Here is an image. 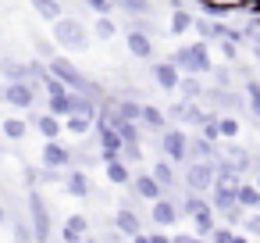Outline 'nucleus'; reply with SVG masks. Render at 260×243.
Instances as JSON below:
<instances>
[{"label":"nucleus","instance_id":"1","mask_svg":"<svg viewBox=\"0 0 260 243\" xmlns=\"http://www.w3.org/2000/svg\"><path fill=\"white\" fill-rule=\"evenodd\" d=\"M54 25V33H50V40L57 43V50H64V54H86L89 50V43H93V33H89V25L79 18V15H61L57 22H50Z\"/></svg>","mask_w":260,"mask_h":243},{"label":"nucleus","instance_id":"2","mask_svg":"<svg viewBox=\"0 0 260 243\" xmlns=\"http://www.w3.org/2000/svg\"><path fill=\"white\" fill-rule=\"evenodd\" d=\"M47 72H50V75H57V79L68 86V90H75V93H86V97H93V100H100V97L107 93V90H104L96 79H89V75H86V72H82L75 61H68L64 54H54V58L47 61Z\"/></svg>","mask_w":260,"mask_h":243},{"label":"nucleus","instance_id":"3","mask_svg":"<svg viewBox=\"0 0 260 243\" xmlns=\"http://www.w3.org/2000/svg\"><path fill=\"white\" fill-rule=\"evenodd\" d=\"M168 61H171L182 75H207L210 65H214V58H210V43H207V40L189 43V47H178Z\"/></svg>","mask_w":260,"mask_h":243},{"label":"nucleus","instance_id":"4","mask_svg":"<svg viewBox=\"0 0 260 243\" xmlns=\"http://www.w3.org/2000/svg\"><path fill=\"white\" fill-rule=\"evenodd\" d=\"M36 97H40V83L36 79H22V83H4L0 79V104H8V107H36Z\"/></svg>","mask_w":260,"mask_h":243},{"label":"nucleus","instance_id":"5","mask_svg":"<svg viewBox=\"0 0 260 243\" xmlns=\"http://www.w3.org/2000/svg\"><path fill=\"white\" fill-rule=\"evenodd\" d=\"M29 207V225H32V236H36V243H50V236H54V225H50V211H47V200L40 197V186L36 190H29V200H25Z\"/></svg>","mask_w":260,"mask_h":243},{"label":"nucleus","instance_id":"6","mask_svg":"<svg viewBox=\"0 0 260 243\" xmlns=\"http://www.w3.org/2000/svg\"><path fill=\"white\" fill-rule=\"evenodd\" d=\"M182 182L192 193H210L214 190V161H185Z\"/></svg>","mask_w":260,"mask_h":243},{"label":"nucleus","instance_id":"7","mask_svg":"<svg viewBox=\"0 0 260 243\" xmlns=\"http://www.w3.org/2000/svg\"><path fill=\"white\" fill-rule=\"evenodd\" d=\"M160 154L171 161V165H185L189 161V150H185V143H189V136L182 132V129H175V125H168L160 136Z\"/></svg>","mask_w":260,"mask_h":243},{"label":"nucleus","instance_id":"8","mask_svg":"<svg viewBox=\"0 0 260 243\" xmlns=\"http://www.w3.org/2000/svg\"><path fill=\"white\" fill-rule=\"evenodd\" d=\"M178 218H182V211H178V200H175V197H157V200L150 204V222H153V225L171 229V225H178Z\"/></svg>","mask_w":260,"mask_h":243},{"label":"nucleus","instance_id":"9","mask_svg":"<svg viewBox=\"0 0 260 243\" xmlns=\"http://www.w3.org/2000/svg\"><path fill=\"white\" fill-rule=\"evenodd\" d=\"M150 175L160 182V190H164V197H175L178 200V182H182V175H178V165H171L168 157H160V161H153V168H150Z\"/></svg>","mask_w":260,"mask_h":243},{"label":"nucleus","instance_id":"10","mask_svg":"<svg viewBox=\"0 0 260 243\" xmlns=\"http://www.w3.org/2000/svg\"><path fill=\"white\" fill-rule=\"evenodd\" d=\"M64 193L68 197H79V200H86L89 193H93V182H89V172L86 168H79V165H72L68 172H64Z\"/></svg>","mask_w":260,"mask_h":243},{"label":"nucleus","instance_id":"11","mask_svg":"<svg viewBox=\"0 0 260 243\" xmlns=\"http://www.w3.org/2000/svg\"><path fill=\"white\" fill-rule=\"evenodd\" d=\"M43 165L47 168H72V147H64L61 136L57 140H47L43 143Z\"/></svg>","mask_w":260,"mask_h":243},{"label":"nucleus","instance_id":"12","mask_svg":"<svg viewBox=\"0 0 260 243\" xmlns=\"http://www.w3.org/2000/svg\"><path fill=\"white\" fill-rule=\"evenodd\" d=\"M150 75H153V83H157L164 93H175V86H178V75H182V72L164 58V61H153V65H150Z\"/></svg>","mask_w":260,"mask_h":243},{"label":"nucleus","instance_id":"13","mask_svg":"<svg viewBox=\"0 0 260 243\" xmlns=\"http://www.w3.org/2000/svg\"><path fill=\"white\" fill-rule=\"evenodd\" d=\"M139 129L150 132V136H160V132L168 129L164 107H157V104H143V111H139Z\"/></svg>","mask_w":260,"mask_h":243},{"label":"nucleus","instance_id":"14","mask_svg":"<svg viewBox=\"0 0 260 243\" xmlns=\"http://www.w3.org/2000/svg\"><path fill=\"white\" fill-rule=\"evenodd\" d=\"M25 122H29V129H36L43 140H57V136L64 132V122H61L57 115H50V111H47V115H29Z\"/></svg>","mask_w":260,"mask_h":243},{"label":"nucleus","instance_id":"15","mask_svg":"<svg viewBox=\"0 0 260 243\" xmlns=\"http://www.w3.org/2000/svg\"><path fill=\"white\" fill-rule=\"evenodd\" d=\"M125 43H128V54H132V58H139V61H150V58H153V36H150V33L128 29V33H125Z\"/></svg>","mask_w":260,"mask_h":243},{"label":"nucleus","instance_id":"16","mask_svg":"<svg viewBox=\"0 0 260 243\" xmlns=\"http://www.w3.org/2000/svg\"><path fill=\"white\" fill-rule=\"evenodd\" d=\"M214 182H217V186H239V182H242V175H239L235 161H228L221 150L214 154Z\"/></svg>","mask_w":260,"mask_h":243},{"label":"nucleus","instance_id":"17","mask_svg":"<svg viewBox=\"0 0 260 243\" xmlns=\"http://www.w3.org/2000/svg\"><path fill=\"white\" fill-rule=\"evenodd\" d=\"M128 186H132V190H136V193H139V197H143L146 204H153L157 197H164L160 182H157V179H153L150 172H132V182H128Z\"/></svg>","mask_w":260,"mask_h":243},{"label":"nucleus","instance_id":"18","mask_svg":"<svg viewBox=\"0 0 260 243\" xmlns=\"http://www.w3.org/2000/svg\"><path fill=\"white\" fill-rule=\"evenodd\" d=\"M111 222H114V229H118L121 236H136V232H143V214L132 211V207H118Z\"/></svg>","mask_w":260,"mask_h":243},{"label":"nucleus","instance_id":"19","mask_svg":"<svg viewBox=\"0 0 260 243\" xmlns=\"http://www.w3.org/2000/svg\"><path fill=\"white\" fill-rule=\"evenodd\" d=\"M0 79H4V83H22V79H32L29 61H18V58H0ZM36 83H40V79H36Z\"/></svg>","mask_w":260,"mask_h":243},{"label":"nucleus","instance_id":"20","mask_svg":"<svg viewBox=\"0 0 260 243\" xmlns=\"http://www.w3.org/2000/svg\"><path fill=\"white\" fill-rule=\"evenodd\" d=\"M104 168H107V186H128L132 182V165L128 161H121V157H114V161H104Z\"/></svg>","mask_w":260,"mask_h":243},{"label":"nucleus","instance_id":"21","mask_svg":"<svg viewBox=\"0 0 260 243\" xmlns=\"http://www.w3.org/2000/svg\"><path fill=\"white\" fill-rule=\"evenodd\" d=\"M185 150H189V161H214V154H217V143H210V140H203V136L196 132V136H189Z\"/></svg>","mask_w":260,"mask_h":243},{"label":"nucleus","instance_id":"22","mask_svg":"<svg viewBox=\"0 0 260 243\" xmlns=\"http://www.w3.org/2000/svg\"><path fill=\"white\" fill-rule=\"evenodd\" d=\"M175 93H178L182 100H200V97H203V75H178Z\"/></svg>","mask_w":260,"mask_h":243},{"label":"nucleus","instance_id":"23","mask_svg":"<svg viewBox=\"0 0 260 243\" xmlns=\"http://www.w3.org/2000/svg\"><path fill=\"white\" fill-rule=\"evenodd\" d=\"M207 197H210V207H214L217 214L239 204V200H235V186H217V182H214V190H210Z\"/></svg>","mask_w":260,"mask_h":243},{"label":"nucleus","instance_id":"24","mask_svg":"<svg viewBox=\"0 0 260 243\" xmlns=\"http://www.w3.org/2000/svg\"><path fill=\"white\" fill-rule=\"evenodd\" d=\"M192 11L189 8H171V22H168V33L171 36H182V33H192Z\"/></svg>","mask_w":260,"mask_h":243},{"label":"nucleus","instance_id":"25","mask_svg":"<svg viewBox=\"0 0 260 243\" xmlns=\"http://www.w3.org/2000/svg\"><path fill=\"white\" fill-rule=\"evenodd\" d=\"M235 200H239L246 211H260V190H256L253 182H246V179L235 186Z\"/></svg>","mask_w":260,"mask_h":243},{"label":"nucleus","instance_id":"26","mask_svg":"<svg viewBox=\"0 0 260 243\" xmlns=\"http://www.w3.org/2000/svg\"><path fill=\"white\" fill-rule=\"evenodd\" d=\"M96 40H104V43H111L114 36H118V22L111 18V15H96L93 18V29H89Z\"/></svg>","mask_w":260,"mask_h":243},{"label":"nucleus","instance_id":"27","mask_svg":"<svg viewBox=\"0 0 260 243\" xmlns=\"http://www.w3.org/2000/svg\"><path fill=\"white\" fill-rule=\"evenodd\" d=\"M203 207H210V197H207V193H192V190H185V197L178 200V211L189 214V218H192L196 211H203Z\"/></svg>","mask_w":260,"mask_h":243},{"label":"nucleus","instance_id":"28","mask_svg":"<svg viewBox=\"0 0 260 243\" xmlns=\"http://www.w3.org/2000/svg\"><path fill=\"white\" fill-rule=\"evenodd\" d=\"M196 4L207 18H224V15L235 11V0H196Z\"/></svg>","mask_w":260,"mask_h":243},{"label":"nucleus","instance_id":"29","mask_svg":"<svg viewBox=\"0 0 260 243\" xmlns=\"http://www.w3.org/2000/svg\"><path fill=\"white\" fill-rule=\"evenodd\" d=\"M61 122H64V132H72V136H89L96 118H89V115H68V118H61Z\"/></svg>","mask_w":260,"mask_h":243},{"label":"nucleus","instance_id":"30","mask_svg":"<svg viewBox=\"0 0 260 243\" xmlns=\"http://www.w3.org/2000/svg\"><path fill=\"white\" fill-rule=\"evenodd\" d=\"M32 11L40 18H47V22H57L64 15V4H61V0H32Z\"/></svg>","mask_w":260,"mask_h":243},{"label":"nucleus","instance_id":"31","mask_svg":"<svg viewBox=\"0 0 260 243\" xmlns=\"http://www.w3.org/2000/svg\"><path fill=\"white\" fill-rule=\"evenodd\" d=\"M0 132H4L8 140L18 143V140L29 136V122H25V118H4V122H0Z\"/></svg>","mask_w":260,"mask_h":243},{"label":"nucleus","instance_id":"32","mask_svg":"<svg viewBox=\"0 0 260 243\" xmlns=\"http://www.w3.org/2000/svg\"><path fill=\"white\" fill-rule=\"evenodd\" d=\"M214 225H217L214 207H203V211H196V214H192V229H196V236H210V232H214Z\"/></svg>","mask_w":260,"mask_h":243},{"label":"nucleus","instance_id":"33","mask_svg":"<svg viewBox=\"0 0 260 243\" xmlns=\"http://www.w3.org/2000/svg\"><path fill=\"white\" fill-rule=\"evenodd\" d=\"M192 33L200 36V40H217V18H207V15H200V18H192Z\"/></svg>","mask_w":260,"mask_h":243},{"label":"nucleus","instance_id":"34","mask_svg":"<svg viewBox=\"0 0 260 243\" xmlns=\"http://www.w3.org/2000/svg\"><path fill=\"white\" fill-rule=\"evenodd\" d=\"M11 236H15V243H36L32 225H29V218H22V214L11 218Z\"/></svg>","mask_w":260,"mask_h":243},{"label":"nucleus","instance_id":"35","mask_svg":"<svg viewBox=\"0 0 260 243\" xmlns=\"http://www.w3.org/2000/svg\"><path fill=\"white\" fill-rule=\"evenodd\" d=\"M114 8L121 15H153V0H114Z\"/></svg>","mask_w":260,"mask_h":243},{"label":"nucleus","instance_id":"36","mask_svg":"<svg viewBox=\"0 0 260 243\" xmlns=\"http://www.w3.org/2000/svg\"><path fill=\"white\" fill-rule=\"evenodd\" d=\"M207 79H214V86H235V68L232 65H210Z\"/></svg>","mask_w":260,"mask_h":243},{"label":"nucleus","instance_id":"37","mask_svg":"<svg viewBox=\"0 0 260 243\" xmlns=\"http://www.w3.org/2000/svg\"><path fill=\"white\" fill-rule=\"evenodd\" d=\"M217 129H221V140H235L239 136V129H242V122H239V115H217Z\"/></svg>","mask_w":260,"mask_h":243},{"label":"nucleus","instance_id":"38","mask_svg":"<svg viewBox=\"0 0 260 243\" xmlns=\"http://www.w3.org/2000/svg\"><path fill=\"white\" fill-rule=\"evenodd\" d=\"M246 107H249L253 118H260V79L256 75L246 79Z\"/></svg>","mask_w":260,"mask_h":243},{"label":"nucleus","instance_id":"39","mask_svg":"<svg viewBox=\"0 0 260 243\" xmlns=\"http://www.w3.org/2000/svg\"><path fill=\"white\" fill-rule=\"evenodd\" d=\"M143 140H132V143H121V161H128V165H143Z\"/></svg>","mask_w":260,"mask_h":243},{"label":"nucleus","instance_id":"40","mask_svg":"<svg viewBox=\"0 0 260 243\" xmlns=\"http://www.w3.org/2000/svg\"><path fill=\"white\" fill-rule=\"evenodd\" d=\"M200 136H203V140H210V143H221V129H217V115H214V111H210V115H207V122L200 125Z\"/></svg>","mask_w":260,"mask_h":243},{"label":"nucleus","instance_id":"41","mask_svg":"<svg viewBox=\"0 0 260 243\" xmlns=\"http://www.w3.org/2000/svg\"><path fill=\"white\" fill-rule=\"evenodd\" d=\"M64 172L68 168H47V165H40V182L43 186H61L64 182Z\"/></svg>","mask_w":260,"mask_h":243},{"label":"nucleus","instance_id":"42","mask_svg":"<svg viewBox=\"0 0 260 243\" xmlns=\"http://www.w3.org/2000/svg\"><path fill=\"white\" fill-rule=\"evenodd\" d=\"M239 229L249 236V239H260V214L256 211H249V214H242V222H239Z\"/></svg>","mask_w":260,"mask_h":243},{"label":"nucleus","instance_id":"43","mask_svg":"<svg viewBox=\"0 0 260 243\" xmlns=\"http://www.w3.org/2000/svg\"><path fill=\"white\" fill-rule=\"evenodd\" d=\"M32 50H36L43 61H50V58L57 54V43H54V40H43V36H32Z\"/></svg>","mask_w":260,"mask_h":243},{"label":"nucleus","instance_id":"44","mask_svg":"<svg viewBox=\"0 0 260 243\" xmlns=\"http://www.w3.org/2000/svg\"><path fill=\"white\" fill-rule=\"evenodd\" d=\"M118 136H121V143H132V140H143V129H139V122H121Z\"/></svg>","mask_w":260,"mask_h":243},{"label":"nucleus","instance_id":"45","mask_svg":"<svg viewBox=\"0 0 260 243\" xmlns=\"http://www.w3.org/2000/svg\"><path fill=\"white\" fill-rule=\"evenodd\" d=\"M86 4V11H93V15H114L118 8H114V0H82Z\"/></svg>","mask_w":260,"mask_h":243},{"label":"nucleus","instance_id":"46","mask_svg":"<svg viewBox=\"0 0 260 243\" xmlns=\"http://www.w3.org/2000/svg\"><path fill=\"white\" fill-rule=\"evenodd\" d=\"M64 229L86 236V232H89V218H86V214H68V218H64Z\"/></svg>","mask_w":260,"mask_h":243},{"label":"nucleus","instance_id":"47","mask_svg":"<svg viewBox=\"0 0 260 243\" xmlns=\"http://www.w3.org/2000/svg\"><path fill=\"white\" fill-rule=\"evenodd\" d=\"M242 33H246V43H260V15H249Z\"/></svg>","mask_w":260,"mask_h":243},{"label":"nucleus","instance_id":"48","mask_svg":"<svg viewBox=\"0 0 260 243\" xmlns=\"http://www.w3.org/2000/svg\"><path fill=\"white\" fill-rule=\"evenodd\" d=\"M182 115H185V100H182V97H178L171 107H164V118H168V125H171V122H178V125H182Z\"/></svg>","mask_w":260,"mask_h":243},{"label":"nucleus","instance_id":"49","mask_svg":"<svg viewBox=\"0 0 260 243\" xmlns=\"http://www.w3.org/2000/svg\"><path fill=\"white\" fill-rule=\"evenodd\" d=\"M242 214H246V207H242V204H235V207H228V211H221V218H224V225H232V229H239V222H242Z\"/></svg>","mask_w":260,"mask_h":243},{"label":"nucleus","instance_id":"50","mask_svg":"<svg viewBox=\"0 0 260 243\" xmlns=\"http://www.w3.org/2000/svg\"><path fill=\"white\" fill-rule=\"evenodd\" d=\"M232 236H235L232 225H214V232H210L207 239H210V243H232Z\"/></svg>","mask_w":260,"mask_h":243},{"label":"nucleus","instance_id":"51","mask_svg":"<svg viewBox=\"0 0 260 243\" xmlns=\"http://www.w3.org/2000/svg\"><path fill=\"white\" fill-rule=\"evenodd\" d=\"M47 111H50V115H57V118H64V115H68V107H64V93H61V97H50Z\"/></svg>","mask_w":260,"mask_h":243},{"label":"nucleus","instance_id":"52","mask_svg":"<svg viewBox=\"0 0 260 243\" xmlns=\"http://www.w3.org/2000/svg\"><path fill=\"white\" fill-rule=\"evenodd\" d=\"M150 243H171L168 232H150Z\"/></svg>","mask_w":260,"mask_h":243},{"label":"nucleus","instance_id":"53","mask_svg":"<svg viewBox=\"0 0 260 243\" xmlns=\"http://www.w3.org/2000/svg\"><path fill=\"white\" fill-rule=\"evenodd\" d=\"M132 243H150V232H136V236H128Z\"/></svg>","mask_w":260,"mask_h":243},{"label":"nucleus","instance_id":"54","mask_svg":"<svg viewBox=\"0 0 260 243\" xmlns=\"http://www.w3.org/2000/svg\"><path fill=\"white\" fill-rule=\"evenodd\" d=\"M232 243H249V236H246L242 229H235V236H232Z\"/></svg>","mask_w":260,"mask_h":243},{"label":"nucleus","instance_id":"55","mask_svg":"<svg viewBox=\"0 0 260 243\" xmlns=\"http://www.w3.org/2000/svg\"><path fill=\"white\" fill-rule=\"evenodd\" d=\"M249 182H253V186H256V190H260V165H256V168H253V175H249Z\"/></svg>","mask_w":260,"mask_h":243},{"label":"nucleus","instance_id":"56","mask_svg":"<svg viewBox=\"0 0 260 243\" xmlns=\"http://www.w3.org/2000/svg\"><path fill=\"white\" fill-rule=\"evenodd\" d=\"M249 50H253V61L260 65V43H249Z\"/></svg>","mask_w":260,"mask_h":243},{"label":"nucleus","instance_id":"57","mask_svg":"<svg viewBox=\"0 0 260 243\" xmlns=\"http://www.w3.org/2000/svg\"><path fill=\"white\" fill-rule=\"evenodd\" d=\"M8 222V211H4V204H0V225H4Z\"/></svg>","mask_w":260,"mask_h":243},{"label":"nucleus","instance_id":"58","mask_svg":"<svg viewBox=\"0 0 260 243\" xmlns=\"http://www.w3.org/2000/svg\"><path fill=\"white\" fill-rule=\"evenodd\" d=\"M82 243H104V239H82Z\"/></svg>","mask_w":260,"mask_h":243}]
</instances>
